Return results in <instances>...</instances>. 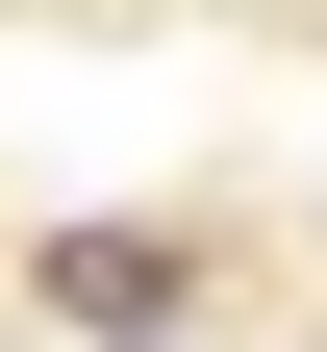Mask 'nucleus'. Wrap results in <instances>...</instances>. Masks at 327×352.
Here are the masks:
<instances>
[{
	"label": "nucleus",
	"instance_id": "f257e3e1",
	"mask_svg": "<svg viewBox=\"0 0 327 352\" xmlns=\"http://www.w3.org/2000/svg\"><path fill=\"white\" fill-rule=\"evenodd\" d=\"M51 302H76V327H151V302H176V252H151V227H76V252H51Z\"/></svg>",
	"mask_w": 327,
	"mask_h": 352
}]
</instances>
